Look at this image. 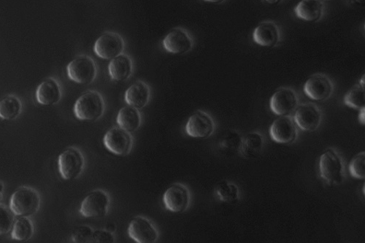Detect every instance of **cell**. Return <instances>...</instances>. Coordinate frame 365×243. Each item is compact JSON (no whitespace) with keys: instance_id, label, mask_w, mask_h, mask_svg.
<instances>
[{"instance_id":"obj_10","label":"cell","mask_w":365,"mask_h":243,"mask_svg":"<svg viewBox=\"0 0 365 243\" xmlns=\"http://www.w3.org/2000/svg\"><path fill=\"white\" fill-rule=\"evenodd\" d=\"M216 123L213 117L202 110L195 111L188 118L186 126V133L192 137L206 139L214 133Z\"/></svg>"},{"instance_id":"obj_35","label":"cell","mask_w":365,"mask_h":243,"mask_svg":"<svg viewBox=\"0 0 365 243\" xmlns=\"http://www.w3.org/2000/svg\"><path fill=\"white\" fill-rule=\"evenodd\" d=\"M204 1L210 3L221 4V3H225L226 0H204Z\"/></svg>"},{"instance_id":"obj_30","label":"cell","mask_w":365,"mask_h":243,"mask_svg":"<svg viewBox=\"0 0 365 243\" xmlns=\"http://www.w3.org/2000/svg\"><path fill=\"white\" fill-rule=\"evenodd\" d=\"M13 212L3 205H0V235H5L13 227L15 219Z\"/></svg>"},{"instance_id":"obj_5","label":"cell","mask_w":365,"mask_h":243,"mask_svg":"<svg viewBox=\"0 0 365 243\" xmlns=\"http://www.w3.org/2000/svg\"><path fill=\"white\" fill-rule=\"evenodd\" d=\"M85 167V157L77 148H67L58 157V172L65 180L69 181L77 178L83 172Z\"/></svg>"},{"instance_id":"obj_6","label":"cell","mask_w":365,"mask_h":243,"mask_svg":"<svg viewBox=\"0 0 365 243\" xmlns=\"http://www.w3.org/2000/svg\"><path fill=\"white\" fill-rule=\"evenodd\" d=\"M191 200L190 189L180 183L172 184L163 195L164 207L175 213L185 212L190 207Z\"/></svg>"},{"instance_id":"obj_13","label":"cell","mask_w":365,"mask_h":243,"mask_svg":"<svg viewBox=\"0 0 365 243\" xmlns=\"http://www.w3.org/2000/svg\"><path fill=\"white\" fill-rule=\"evenodd\" d=\"M162 47L172 54H184L194 49L195 40L191 34L182 27L173 29L162 42Z\"/></svg>"},{"instance_id":"obj_28","label":"cell","mask_w":365,"mask_h":243,"mask_svg":"<svg viewBox=\"0 0 365 243\" xmlns=\"http://www.w3.org/2000/svg\"><path fill=\"white\" fill-rule=\"evenodd\" d=\"M345 105L351 108L362 110L365 106L364 85L360 82L353 86L344 97Z\"/></svg>"},{"instance_id":"obj_32","label":"cell","mask_w":365,"mask_h":243,"mask_svg":"<svg viewBox=\"0 0 365 243\" xmlns=\"http://www.w3.org/2000/svg\"><path fill=\"white\" fill-rule=\"evenodd\" d=\"M115 236L111 231L98 229L94 230L93 242L94 243H113Z\"/></svg>"},{"instance_id":"obj_22","label":"cell","mask_w":365,"mask_h":243,"mask_svg":"<svg viewBox=\"0 0 365 243\" xmlns=\"http://www.w3.org/2000/svg\"><path fill=\"white\" fill-rule=\"evenodd\" d=\"M117 125L129 132H134L139 130L142 124V115L139 109L131 106L122 108L117 115Z\"/></svg>"},{"instance_id":"obj_29","label":"cell","mask_w":365,"mask_h":243,"mask_svg":"<svg viewBox=\"0 0 365 243\" xmlns=\"http://www.w3.org/2000/svg\"><path fill=\"white\" fill-rule=\"evenodd\" d=\"M349 172L353 178L364 180L365 178V153L362 152L353 159L349 165Z\"/></svg>"},{"instance_id":"obj_2","label":"cell","mask_w":365,"mask_h":243,"mask_svg":"<svg viewBox=\"0 0 365 243\" xmlns=\"http://www.w3.org/2000/svg\"><path fill=\"white\" fill-rule=\"evenodd\" d=\"M76 117L81 121H97L105 111L102 95L97 91H88L76 102L74 108Z\"/></svg>"},{"instance_id":"obj_7","label":"cell","mask_w":365,"mask_h":243,"mask_svg":"<svg viewBox=\"0 0 365 243\" xmlns=\"http://www.w3.org/2000/svg\"><path fill=\"white\" fill-rule=\"evenodd\" d=\"M111 202L109 194L98 189L86 196L80 204L79 212L85 218H101L108 214Z\"/></svg>"},{"instance_id":"obj_20","label":"cell","mask_w":365,"mask_h":243,"mask_svg":"<svg viewBox=\"0 0 365 243\" xmlns=\"http://www.w3.org/2000/svg\"><path fill=\"white\" fill-rule=\"evenodd\" d=\"M133 71L132 58L124 53L113 58L109 65V76L113 80H126L132 76Z\"/></svg>"},{"instance_id":"obj_27","label":"cell","mask_w":365,"mask_h":243,"mask_svg":"<svg viewBox=\"0 0 365 243\" xmlns=\"http://www.w3.org/2000/svg\"><path fill=\"white\" fill-rule=\"evenodd\" d=\"M243 136L237 130H230L220 142V148L229 155L240 153Z\"/></svg>"},{"instance_id":"obj_12","label":"cell","mask_w":365,"mask_h":243,"mask_svg":"<svg viewBox=\"0 0 365 243\" xmlns=\"http://www.w3.org/2000/svg\"><path fill=\"white\" fill-rule=\"evenodd\" d=\"M293 119L301 130L314 132L322 124L323 114L316 104L308 102L296 108Z\"/></svg>"},{"instance_id":"obj_4","label":"cell","mask_w":365,"mask_h":243,"mask_svg":"<svg viewBox=\"0 0 365 243\" xmlns=\"http://www.w3.org/2000/svg\"><path fill=\"white\" fill-rule=\"evenodd\" d=\"M67 73L68 78L74 82L89 85L98 76V66L91 56L80 55L68 64Z\"/></svg>"},{"instance_id":"obj_24","label":"cell","mask_w":365,"mask_h":243,"mask_svg":"<svg viewBox=\"0 0 365 243\" xmlns=\"http://www.w3.org/2000/svg\"><path fill=\"white\" fill-rule=\"evenodd\" d=\"M214 193L217 198L222 202L234 203L241 199V190L238 185L228 181L218 183Z\"/></svg>"},{"instance_id":"obj_31","label":"cell","mask_w":365,"mask_h":243,"mask_svg":"<svg viewBox=\"0 0 365 243\" xmlns=\"http://www.w3.org/2000/svg\"><path fill=\"white\" fill-rule=\"evenodd\" d=\"M94 230L89 226L83 225L76 229L71 240L76 243H92Z\"/></svg>"},{"instance_id":"obj_21","label":"cell","mask_w":365,"mask_h":243,"mask_svg":"<svg viewBox=\"0 0 365 243\" xmlns=\"http://www.w3.org/2000/svg\"><path fill=\"white\" fill-rule=\"evenodd\" d=\"M294 10L299 19L317 22L324 14V4L320 0H301Z\"/></svg>"},{"instance_id":"obj_16","label":"cell","mask_w":365,"mask_h":243,"mask_svg":"<svg viewBox=\"0 0 365 243\" xmlns=\"http://www.w3.org/2000/svg\"><path fill=\"white\" fill-rule=\"evenodd\" d=\"M272 140L280 144L296 142L299 135L298 126L290 115L280 117L274 121L269 128Z\"/></svg>"},{"instance_id":"obj_11","label":"cell","mask_w":365,"mask_h":243,"mask_svg":"<svg viewBox=\"0 0 365 243\" xmlns=\"http://www.w3.org/2000/svg\"><path fill=\"white\" fill-rule=\"evenodd\" d=\"M335 85L327 75L317 73L311 76L303 87L306 95L317 102L325 101L332 97Z\"/></svg>"},{"instance_id":"obj_1","label":"cell","mask_w":365,"mask_h":243,"mask_svg":"<svg viewBox=\"0 0 365 243\" xmlns=\"http://www.w3.org/2000/svg\"><path fill=\"white\" fill-rule=\"evenodd\" d=\"M319 166L320 177L329 186L340 185L346 178L344 161L335 148L325 150L320 157Z\"/></svg>"},{"instance_id":"obj_17","label":"cell","mask_w":365,"mask_h":243,"mask_svg":"<svg viewBox=\"0 0 365 243\" xmlns=\"http://www.w3.org/2000/svg\"><path fill=\"white\" fill-rule=\"evenodd\" d=\"M280 31L276 23L265 21L253 32L254 42L263 47H275L280 41Z\"/></svg>"},{"instance_id":"obj_23","label":"cell","mask_w":365,"mask_h":243,"mask_svg":"<svg viewBox=\"0 0 365 243\" xmlns=\"http://www.w3.org/2000/svg\"><path fill=\"white\" fill-rule=\"evenodd\" d=\"M264 143V137L261 133L257 132L248 133L243 137L239 154L247 159H255L261 154Z\"/></svg>"},{"instance_id":"obj_18","label":"cell","mask_w":365,"mask_h":243,"mask_svg":"<svg viewBox=\"0 0 365 243\" xmlns=\"http://www.w3.org/2000/svg\"><path fill=\"white\" fill-rule=\"evenodd\" d=\"M150 99V86L143 80H137L125 92L124 100L127 105L137 109L146 107Z\"/></svg>"},{"instance_id":"obj_15","label":"cell","mask_w":365,"mask_h":243,"mask_svg":"<svg viewBox=\"0 0 365 243\" xmlns=\"http://www.w3.org/2000/svg\"><path fill=\"white\" fill-rule=\"evenodd\" d=\"M128 235L137 243H155L159 238L154 223L144 216H137L132 220L128 227Z\"/></svg>"},{"instance_id":"obj_19","label":"cell","mask_w":365,"mask_h":243,"mask_svg":"<svg viewBox=\"0 0 365 243\" xmlns=\"http://www.w3.org/2000/svg\"><path fill=\"white\" fill-rule=\"evenodd\" d=\"M61 98V86L53 78L43 80L36 90L37 101L42 106H54L60 102Z\"/></svg>"},{"instance_id":"obj_37","label":"cell","mask_w":365,"mask_h":243,"mask_svg":"<svg viewBox=\"0 0 365 243\" xmlns=\"http://www.w3.org/2000/svg\"><path fill=\"white\" fill-rule=\"evenodd\" d=\"M320 1H322V2H323V1H326V0H320Z\"/></svg>"},{"instance_id":"obj_34","label":"cell","mask_w":365,"mask_h":243,"mask_svg":"<svg viewBox=\"0 0 365 243\" xmlns=\"http://www.w3.org/2000/svg\"><path fill=\"white\" fill-rule=\"evenodd\" d=\"M359 121L361 124H364V108L360 110L359 114Z\"/></svg>"},{"instance_id":"obj_36","label":"cell","mask_w":365,"mask_h":243,"mask_svg":"<svg viewBox=\"0 0 365 243\" xmlns=\"http://www.w3.org/2000/svg\"><path fill=\"white\" fill-rule=\"evenodd\" d=\"M3 191H4V184L2 182H0V202H1L3 200Z\"/></svg>"},{"instance_id":"obj_33","label":"cell","mask_w":365,"mask_h":243,"mask_svg":"<svg viewBox=\"0 0 365 243\" xmlns=\"http://www.w3.org/2000/svg\"><path fill=\"white\" fill-rule=\"evenodd\" d=\"M283 0H264V2H265L268 5H276L280 4Z\"/></svg>"},{"instance_id":"obj_9","label":"cell","mask_w":365,"mask_h":243,"mask_svg":"<svg viewBox=\"0 0 365 243\" xmlns=\"http://www.w3.org/2000/svg\"><path fill=\"white\" fill-rule=\"evenodd\" d=\"M125 42L119 33L105 32L96 40L93 51L102 60H111L124 53Z\"/></svg>"},{"instance_id":"obj_8","label":"cell","mask_w":365,"mask_h":243,"mask_svg":"<svg viewBox=\"0 0 365 243\" xmlns=\"http://www.w3.org/2000/svg\"><path fill=\"white\" fill-rule=\"evenodd\" d=\"M103 144L110 152L118 156H126L131 153L134 140L131 132L113 126L103 137Z\"/></svg>"},{"instance_id":"obj_26","label":"cell","mask_w":365,"mask_h":243,"mask_svg":"<svg viewBox=\"0 0 365 243\" xmlns=\"http://www.w3.org/2000/svg\"><path fill=\"white\" fill-rule=\"evenodd\" d=\"M22 105L20 100L9 95L0 100V119L4 120H14L21 113Z\"/></svg>"},{"instance_id":"obj_14","label":"cell","mask_w":365,"mask_h":243,"mask_svg":"<svg viewBox=\"0 0 365 243\" xmlns=\"http://www.w3.org/2000/svg\"><path fill=\"white\" fill-rule=\"evenodd\" d=\"M299 105V97L294 89L289 87H281L276 90L269 101V107L272 112L285 117L296 111Z\"/></svg>"},{"instance_id":"obj_25","label":"cell","mask_w":365,"mask_h":243,"mask_svg":"<svg viewBox=\"0 0 365 243\" xmlns=\"http://www.w3.org/2000/svg\"><path fill=\"white\" fill-rule=\"evenodd\" d=\"M34 234V226L30 219L25 216L17 218L12 227V239L25 242L32 238Z\"/></svg>"},{"instance_id":"obj_3","label":"cell","mask_w":365,"mask_h":243,"mask_svg":"<svg viewBox=\"0 0 365 243\" xmlns=\"http://www.w3.org/2000/svg\"><path fill=\"white\" fill-rule=\"evenodd\" d=\"M41 199L39 193L28 187H23L12 194L10 209L17 216H31L40 209Z\"/></svg>"}]
</instances>
